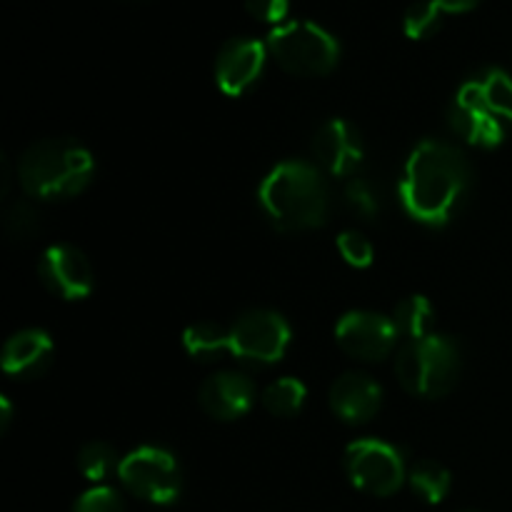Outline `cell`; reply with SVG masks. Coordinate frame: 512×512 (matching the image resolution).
I'll return each mask as SVG.
<instances>
[{
    "label": "cell",
    "instance_id": "6da1fadb",
    "mask_svg": "<svg viewBox=\"0 0 512 512\" xmlns=\"http://www.w3.org/2000/svg\"><path fill=\"white\" fill-rule=\"evenodd\" d=\"M473 185V168L455 145L443 140H423L408 155L400 200L405 213L430 228H443L463 208Z\"/></svg>",
    "mask_w": 512,
    "mask_h": 512
},
{
    "label": "cell",
    "instance_id": "7a4b0ae2",
    "mask_svg": "<svg viewBox=\"0 0 512 512\" xmlns=\"http://www.w3.org/2000/svg\"><path fill=\"white\" fill-rule=\"evenodd\" d=\"M258 203L275 230L298 233L325 225L330 215V188L315 165L285 160L260 183Z\"/></svg>",
    "mask_w": 512,
    "mask_h": 512
},
{
    "label": "cell",
    "instance_id": "3957f363",
    "mask_svg": "<svg viewBox=\"0 0 512 512\" xmlns=\"http://www.w3.org/2000/svg\"><path fill=\"white\" fill-rule=\"evenodd\" d=\"M95 175V158L73 138H45L30 145L18 163L25 195L38 200H65L83 193Z\"/></svg>",
    "mask_w": 512,
    "mask_h": 512
},
{
    "label": "cell",
    "instance_id": "277c9868",
    "mask_svg": "<svg viewBox=\"0 0 512 512\" xmlns=\"http://www.w3.org/2000/svg\"><path fill=\"white\" fill-rule=\"evenodd\" d=\"M463 370V355L450 335H428L420 340H405L395 355V375L405 393L415 398H445L458 385Z\"/></svg>",
    "mask_w": 512,
    "mask_h": 512
},
{
    "label": "cell",
    "instance_id": "5b68a950",
    "mask_svg": "<svg viewBox=\"0 0 512 512\" xmlns=\"http://www.w3.org/2000/svg\"><path fill=\"white\" fill-rule=\"evenodd\" d=\"M265 45L285 73L303 75V78L333 73L340 60V45L335 35L310 20L275 25Z\"/></svg>",
    "mask_w": 512,
    "mask_h": 512
},
{
    "label": "cell",
    "instance_id": "8992f818",
    "mask_svg": "<svg viewBox=\"0 0 512 512\" xmlns=\"http://www.w3.org/2000/svg\"><path fill=\"white\" fill-rule=\"evenodd\" d=\"M118 478L128 493L153 505L175 503L183 490L178 460L170 450L158 448V445H143V448L130 450L120 460Z\"/></svg>",
    "mask_w": 512,
    "mask_h": 512
},
{
    "label": "cell",
    "instance_id": "52a82bcc",
    "mask_svg": "<svg viewBox=\"0 0 512 512\" xmlns=\"http://www.w3.org/2000/svg\"><path fill=\"white\" fill-rule=\"evenodd\" d=\"M345 473L350 483L375 498H390L408 480L403 453L385 440H355L345 450Z\"/></svg>",
    "mask_w": 512,
    "mask_h": 512
},
{
    "label": "cell",
    "instance_id": "ba28073f",
    "mask_svg": "<svg viewBox=\"0 0 512 512\" xmlns=\"http://www.w3.org/2000/svg\"><path fill=\"white\" fill-rule=\"evenodd\" d=\"M290 325L275 310H248L230 325V355L250 365H275L290 348Z\"/></svg>",
    "mask_w": 512,
    "mask_h": 512
},
{
    "label": "cell",
    "instance_id": "9c48e42d",
    "mask_svg": "<svg viewBox=\"0 0 512 512\" xmlns=\"http://www.w3.org/2000/svg\"><path fill=\"white\" fill-rule=\"evenodd\" d=\"M398 328L393 318L370 310H353L345 313L335 325V340L340 350L355 360L365 363H378L385 360L395 350L398 343Z\"/></svg>",
    "mask_w": 512,
    "mask_h": 512
},
{
    "label": "cell",
    "instance_id": "30bf717a",
    "mask_svg": "<svg viewBox=\"0 0 512 512\" xmlns=\"http://www.w3.org/2000/svg\"><path fill=\"white\" fill-rule=\"evenodd\" d=\"M38 278L48 293L63 300H85L95 288V275L83 250L68 243L45 248L38 260Z\"/></svg>",
    "mask_w": 512,
    "mask_h": 512
},
{
    "label": "cell",
    "instance_id": "8fae6325",
    "mask_svg": "<svg viewBox=\"0 0 512 512\" xmlns=\"http://www.w3.org/2000/svg\"><path fill=\"white\" fill-rule=\"evenodd\" d=\"M268 45L255 38H230L215 58V83L230 98H240L260 80Z\"/></svg>",
    "mask_w": 512,
    "mask_h": 512
},
{
    "label": "cell",
    "instance_id": "7c38bea8",
    "mask_svg": "<svg viewBox=\"0 0 512 512\" xmlns=\"http://www.w3.org/2000/svg\"><path fill=\"white\" fill-rule=\"evenodd\" d=\"M313 155L320 168L333 178H355V170L363 163V138L353 123L333 118L318 128L313 138Z\"/></svg>",
    "mask_w": 512,
    "mask_h": 512
},
{
    "label": "cell",
    "instance_id": "4fadbf2b",
    "mask_svg": "<svg viewBox=\"0 0 512 512\" xmlns=\"http://www.w3.org/2000/svg\"><path fill=\"white\" fill-rule=\"evenodd\" d=\"M448 125L458 138L478 148H498L505 140L508 123L490 113L470 90L460 88L448 110Z\"/></svg>",
    "mask_w": 512,
    "mask_h": 512
},
{
    "label": "cell",
    "instance_id": "5bb4252c",
    "mask_svg": "<svg viewBox=\"0 0 512 512\" xmlns=\"http://www.w3.org/2000/svg\"><path fill=\"white\" fill-rule=\"evenodd\" d=\"M200 408L215 420H238L253 408L255 403V383L243 373H233V370H223L215 373L200 385Z\"/></svg>",
    "mask_w": 512,
    "mask_h": 512
},
{
    "label": "cell",
    "instance_id": "9a60e30c",
    "mask_svg": "<svg viewBox=\"0 0 512 512\" xmlns=\"http://www.w3.org/2000/svg\"><path fill=\"white\" fill-rule=\"evenodd\" d=\"M330 410L348 425H363L378 415L383 405V388L365 373H345L330 385Z\"/></svg>",
    "mask_w": 512,
    "mask_h": 512
},
{
    "label": "cell",
    "instance_id": "2e32d148",
    "mask_svg": "<svg viewBox=\"0 0 512 512\" xmlns=\"http://www.w3.org/2000/svg\"><path fill=\"white\" fill-rule=\"evenodd\" d=\"M53 360V340L45 330L25 328L3 345V370L15 380L38 378Z\"/></svg>",
    "mask_w": 512,
    "mask_h": 512
},
{
    "label": "cell",
    "instance_id": "e0dca14e",
    "mask_svg": "<svg viewBox=\"0 0 512 512\" xmlns=\"http://www.w3.org/2000/svg\"><path fill=\"white\" fill-rule=\"evenodd\" d=\"M465 90L475 95L490 113L505 123H512V75L500 68H485L463 83Z\"/></svg>",
    "mask_w": 512,
    "mask_h": 512
},
{
    "label": "cell",
    "instance_id": "ac0fdd59",
    "mask_svg": "<svg viewBox=\"0 0 512 512\" xmlns=\"http://www.w3.org/2000/svg\"><path fill=\"white\" fill-rule=\"evenodd\" d=\"M185 353L200 363H213L223 353H230V328H223L220 323L200 320L185 328L183 333Z\"/></svg>",
    "mask_w": 512,
    "mask_h": 512
},
{
    "label": "cell",
    "instance_id": "d6986e66",
    "mask_svg": "<svg viewBox=\"0 0 512 512\" xmlns=\"http://www.w3.org/2000/svg\"><path fill=\"white\" fill-rule=\"evenodd\" d=\"M393 323L398 328V335L405 340H420L433 335L435 323V310L425 295H410L403 303L395 305L393 310Z\"/></svg>",
    "mask_w": 512,
    "mask_h": 512
},
{
    "label": "cell",
    "instance_id": "ffe728a7",
    "mask_svg": "<svg viewBox=\"0 0 512 512\" xmlns=\"http://www.w3.org/2000/svg\"><path fill=\"white\" fill-rule=\"evenodd\" d=\"M408 483L413 493L428 505H438L448 498L450 488H453V478L445 465L435 463V460H418L413 468L408 470Z\"/></svg>",
    "mask_w": 512,
    "mask_h": 512
},
{
    "label": "cell",
    "instance_id": "44dd1931",
    "mask_svg": "<svg viewBox=\"0 0 512 512\" xmlns=\"http://www.w3.org/2000/svg\"><path fill=\"white\" fill-rule=\"evenodd\" d=\"M305 398H308V388L300 383L298 378H278L263 390L260 400L263 408L275 418H293L303 410Z\"/></svg>",
    "mask_w": 512,
    "mask_h": 512
},
{
    "label": "cell",
    "instance_id": "7402d4cb",
    "mask_svg": "<svg viewBox=\"0 0 512 512\" xmlns=\"http://www.w3.org/2000/svg\"><path fill=\"white\" fill-rule=\"evenodd\" d=\"M120 460L118 453L113 450V445L103 443V440H95L80 448L78 453V470L90 480V483H103L105 478H110L113 473H118Z\"/></svg>",
    "mask_w": 512,
    "mask_h": 512
},
{
    "label": "cell",
    "instance_id": "603a6c76",
    "mask_svg": "<svg viewBox=\"0 0 512 512\" xmlns=\"http://www.w3.org/2000/svg\"><path fill=\"white\" fill-rule=\"evenodd\" d=\"M443 25V10L435 5V0H420L405 10L403 30L410 40H428Z\"/></svg>",
    "mask_w": 512,
    "mask_h": 512
},
{
    "label": "cell",
    "instance_id": "cb8c5ba5",
    "mask_svg": "<svg viewBox=\"0 0 512 512\" xmlns=\"http://www.w3.org/2000/svg\"><path fill=\"white\" fill-rule=\"evenodd\" d=\"M3 228H5V235H8L10 240H15V243L35 238V233L40 230L38 213H35V208L30 203L18 200V203L10 205L8 213H5Z\"/></svg>",
    "mask_w": 512,
    "mask_h": 512
},
{
    "label": "cell",
    "instance_id": "d4e9b609",
    "mask_svg": "<svg viewBox=\"0 0 512 512\" xmlns=\"http://www.w3.org/2000/svg\"><path fill=\"white\" fill-rule=\"evenodd\" d=\"M345 203L350 205L353 213L363 215L368 220H373L380 213L378 188L368 178H353L345 185Z\"/></svg>",
    "mask_w": 512,
    "mask_h": 512
},
{
    "label": "cell",
    "instance_id": "484cf974",
    "mask_svg": "<svg viewBox=\"0 0 512 512\" xmlns=\"http://www.w3.org/2000/svg\"><path fill=\"white\" fill-rule=\"evenodd\" d=\"M73 512H125V503L115 488L95 485L75 500Z\"/></svg>",
    "mask_w": 512,
    "mask_h": 512
},
{
    "label": "cell",
    "instance_id": "4316f807",
    "mask_svg": "<svg viewBox=\"0 0 512 512\" xmlns=\"http://www.w3.org/2000/svg\"><path fill=\"white\" fill-rule=\"evenodd\" d=\"M338 250L345 258V263L353 268H368L373 263V245L358 230H345L338 235Z\"/></svg>",
    "mask_w": 512,
    "mask_h": 512
},
{
    "label": "cell",
    "instance_id": "83f0119b",
    "mask_svg": "<svg viewBox=\"0 0 512 512\" xmlns=\"http://www.w3.org/2000/svg\"><path fill=\"white\" fill-rule=\"evenodd\" d=\"M245 10L253 15L255 20H263V23H278L288 13V0H243Z\"/></svg>",
    "mask_w": 512,
    "mask_h": 512
},
{
    "label": "cell",
    "instance_id": "f1b7e54d",
    "mask_svg": "<svg viewBox=\"0 0 512 512\" xmlns=\"http://www.w3.org/2000/svg\"><path fill=\"white\" fill-rule=\"evenodd\" d=\"M478 3L480 0H435V5H438L443 13H468V10H473Z\"/></svg>",
    "mask_w": 512,
    "mask_h": 512
},
{
    "label": "cell",
    "instance_id": "f546056e",
    "mask_svg": "<svg viewBox=\"0 0 512 512\" xmlns=\"http://www.w3.org/2000/svg\"><path fill=\"white\" fill-rule=\"evenodd\" d=\"M0 410H3V430H8V425H10V418H13V408H10V400L8 398H3L0 400Z\"/></svg>",
    "mask_w": 512,
    "mask_h": 512
}]
</instances>
